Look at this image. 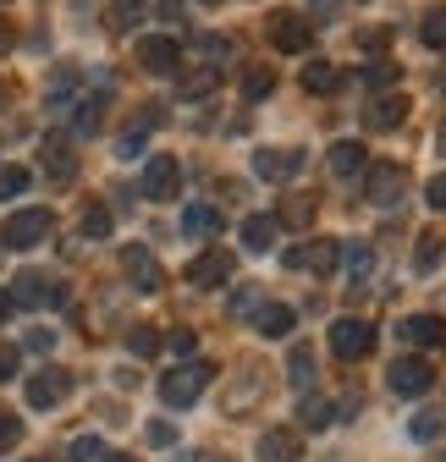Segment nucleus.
I'll return each instance as SVG.
<instances>
[{"mask_svg":"<svg viewBox=\"0 0 446 462\" xmlns=\"http://www.w3.org/2000/svg\"><path fill=\"white\" fill-rule=\"evenodd\" d=\"M99 122H105V94H88V99H78V133L88 138V133H99Z\"/></svg>","mask_w":446,"mask_h":462,"instance_id":"7c9ffc66","label":"nucleus"},{"mask_svg":"<svg viewBox=\"0 0 446 462\" xmlns=\"http://www.w3.org/2000/svg\"><path fill=\"white\" fill-rule=\"evenodd\" d=\"M232 281V254L227 248H204L193 264H188V286H199V292H215V286Z\"/></svg>","mask_w":446,"mask_h":462,"instance_id":"6e6552de","label":"nucleus"},{"mask_svg":"<svg viewBox=\"0 0 446 462\" xmlns=\"http://www.w3.org/2000/svg\"><path fill=\"white\" fill-rule=\"evenodd\" d=\"M160 17H165V23H177V17H182V0H160Z\"/></svg>","mask_w":446,"mask_h":462,"instance_id":"09e8293b","label":"nucleus"},{"mask_svg":"<svg viewBox=\"0 0 446 462\" xmlns=\"http://www.w3.org/2000/svg\"><path fill=\"white\" fill-rule=\"evenodd\" d=\"M270 88H275V72L270 67H248L243 72V99H265Z\"/></svg>","mask_w":446,"mask_h":462,"instance_id":"c9c22d12","label":"nucleus"},{"mask_svg":"<svg viewBox=\"0 0 446 462\" xmlns=\"http://www.w3.org/2000/svg\"><path fill=\"white\" fill-rule=\"evenodd\" d=\"M78 226H83V237H94V243H99V237H110V226H116V220H110V209H105V204H88Z\"/></svg>","mask_w":446,"mask_h":462,"instance_id":"2f4dec72","label":"nucleus"},{"mask_svg":"<svg viewBox=\"0 0 446 462\" xmlns=\"http://www.w3.org/2000/svg\"><path fill=\"white\" fill-rule=\"evenodd\" d=\"M172 440H177L172 424H149V446H172Z\"/></svg>","mask_w":446,"mask_h":462,"instance_id":"49530a36","label":"nucleus"},{"mask_svg":"<svg viewBox=\"0 0 446 462\" xmlns=\"http://www.w3.org/2000/svg\"><path fill=\"white\" fill-rule=\"evenodd\" d=\"M105 462H133V457H110V451H105Z\"/></svg>","mask_w":446,"mask_h":462,"instance_id":"864d4df0","label":"nucleus"},{"mask_svg":"<svg viewBox=\"0 0 446 462\" xmlns=\"http://www.w3.org/2000/svg\"><path fill=\"white\" fill-rule=\"evenodd\" d=\"M275 231H282V220H275V215H248L243 220V248L248 254H270L275 248Z\"/></svg>","mask_w":446,"mask_h":462,"instance_id":"6ab92c4d","label":"nucleus"},{"mask_svg":"<svg viewBox=\"0 0 446 462\" xmlns=\"http://www.w3.org/2000/svg\"><path fill=\"white\" fill-rule=\"evenodd\" d=\"M138 67L154 72V78H172V72L182 67V44H177V39H160V33L144 39V44H138Z\"/></svg>","mask_w":446,"mask_h":462,"instance_id":"f8f14e48","label":"nucleus"},{"mask_svg":"<svg viewBox=\"0 0 446 462\" xmlns=\"http://www.w3.org/2000/svg\"><path fill=\"white\" fill-rule=\"evenodd\" d=\"M209 374H215V364H177L172 374H160V402L165 408H193L209 385Z\"/></svg>","mask_w":446,"mask_h":462,"instance_id":"f257e3e1","label":"nucleus"},{"mask_svg":"<svg viewBox=\"0 0 446 462\" xmlns=\"http://www.w3.org/2000/svg\"><path fill=\"white\" fill-rule=\"evenodd\" d=\"M215 83H220V67L188 72V78H182V99H204V94H215Z\"/></svg>","mask_w":446,"mask_h":462,"instance_id":"473e14b6","label":"nucleus"},{"mask_svg":"<svg viewBox=\"0 0 446 462\" xmlns=\"http://www.w3.org/2000/svg\"><path fill=\"white\" fill-rule=\"evenodd\" d=\"M67 391H72V374L67 369H39V374H28V408H55V402H67Z\"/></svg>","mask_w":446,"mask_h":462,"instance_id":"9b49d317","label":"nucleus"},{"mask_svg":"<svg viewBox=\"0 0 446 462\" xmlns=\"http://www.w3.org/2000/svg\"><path fill=\"white\" fill-rule=\"evenodd\" d=\"M397 72H403L397 61H369V67H364L358 78H364L369 88H392V83H397Z\"/></svg>","mask_w":446,"mask_h":462,"instance_id":"e433bc0d","label":"nucleus"},{"mask_svg":"<svg viewBox=\"0 0 446 462\" xmlns=\"http://www.w3.org/2000/svg\"><path fill=\"white\" fill-rule=\"evenodd\" d=\"M23 440V419H12V413H0V451H12Z\"/></svg>","mask_w":446,"mask_h":462,"instance_id":"79ce46f5","label":"nucleus"},{"mask_svg":"<svg viewBox=\"0 0 446 462\" xmlns=\"http://www.w3.org/2000/svg\"><path fill=\"white\" fill-rule=\"evenodd\" d=\"M270 44L282 50V55H298V50L314 44V28H309L298 12H275V17H270Z\"/></svg>","mask_w":446,"mask_h":462,"instance_id":"9d476101","label":"nucleus"},{"mask_svg":"<svg viewBox=\"0 0 446 462\" xmlns=\"http://www.w3.org/2000/svg\"><path fill=\"white\" fill-rule=\"evenodd\" d=\"M182 231H188V237H215V231H220V209L188 204V209H182Z\"/></svg>","mask_w":446,"mask_h":462,"instance_id":"b1692460","label":"nucleus"},{"mask_svg":"<svg viewBox=\"0 0 446 462\" xmlns=\"http://www.w3.org/2000/svg\"><path fill=\"white\" fill-rule=\"evenodd\" d=\"M424 199H430L435 209H446V171H441V177H430V182H424Z\"/></svg>","mask_w":446,"mask_h":462,"instance_id":"37998d69","label":"nucleus"},{"mask_svg":"<svg viewBox=\"0 0 446 462\" xmlns=\"http://www.w3.org/2000/svg\"><path fill=\"white\" fill-rule=\"evenodd\" d=\"M330 171H337V177H353V171H364V143H353V138L330 143Z\"/></svg>","mask_w":446,"mask_h":462,"instance_id":"393cba45","label":"nucleus"},{"mask_svg":"<svg viewBox=\"0 0 446 462\" xmlns=\"http://www.w3.org/2000/svg\"><path fill=\"white\" fill-rule=\"evenodd\" d=\"M12 309H17V303H12V292H0V325L12 319Z\"/></svg>","mask_w":446,"mask_h":462,"instance_id":"3c124183","label":"nucleus"},{"mask_svg":"<svg viewBox=\"0 0 446 462\" xmlns=\"http://www.w3.org/2000/svg\"><path fill=\"white\" fill-rule=\"evenodd\" d=\"M0 193H6V199L28 193V171H23V165H6V171H0Z\"/></svg>","mask_w":446,"mask_h":462,"instance_id":"a19ab883","label":"nucleus"},{"mask_svg":"<svg viewBox=\"0 0 446 462\" xmlns=\"http://www.w3.org/2000/svg\"><path fill=\"white\" fill-rule=\"evenodd\" d=\"M44 171H50V177H61V182L78 171V154H72V143H67V138H55V133L44 138Z\"/></svg>","mask_w":446,"mask_h":462,"instance_id":"aec40b11","label":"nucleus"},{"mask_svg":"<svg viewBox=\"0 0 446 462\" xmlns=\"http://www.w3.org/2000/svg\"><path fill=\"white\" fill-rule=\"evenodd\" d=\"M199 6H220V0H199Z\"/></svg>","mask_w":446,"mask_h":462,"instance_id":"6e6d98bb","label":"nucleus"},{"mask_svg":"<svg viewBox=\"0 0 446 462\" xmlns=\"http://www.w3.org/2000/svg\"><path fill=\"white\" fill-rule=\"evenodd\" d=\"M441 264V237H419L413 248V270H435Z\"/></svg>","mask_w":446,"mask_h":462,"instance_id":"ea45409f","label":"nucleus"},{"mask_svg":"<svg viewBox=\"0 0 446 462\" xmlns=\"http://www.w3.org/2000/svg\"><path fill=\"white\" fill-rule=\"evenodd\" d=\"M17 364H23V358H17V346H0V380H12Z\"/></svg>","mask_w":446,"mask_h":462,"instance_id":"a18cd8bd","label":"nucleus"},{"mask_svg":"<svg viewBox=\"0 0 446 462\" xmlns=\"http://www.w3.org/2000/svg\"><path fill=\"white\" fill-rule=\"evenodd\" d=\"M12 44H17V33H12V23H6V17H0V55H6Z\"/></svg>","mask_w":446,"mask_h":462,"instance_id":"8fccbe9b","label":"nucleus"},{"mask_svg":"<svg viewBox=\"0 0 446 462\" xmlns=\"http://www.w3.org/2000/svg\"><path fill=\"white\" fill-rule=\"evenodd\" d=\"M342 264H348L353 286H369V275H375V248H369V243H342Z\"/></svg>","mask_w":446,"mask_h":462,"instance_id":"412c9836","label":"nucleus"},{"mask_svg":"<svg viewBox=\"0 0 446 462\" xmlns=\"http://www.w3.org/2000/svg\"><path fill=\"white\" fill-rule=\"evenodd\" d=\"M342 264V243H298L293 254H287V270H309V275H330Z\"/></svg>","mask_w":446,"mask_h":462,"instance_id":"1a4fd4ad","label":"nucleus"},{"mask_svg":"<svg viewBox=\"0 0 446 462\" xmlns=\"http://www.w3.org/2000/svg\"><path fill=\"white\" fill-rule=\"evenodd\" d=\"M110 28H116V33H127V28H138L144 23V0H110Z\"/></svg>","mask_w":446,"mask_h":462,"instance_id":"c85d7f7f","label":"nucleus"},{"mask_svg":"<svg viewBox=\"0 0 446 462\" xmlns=\"http://www.w3.org/2000/svg\"><path fill=\"white\" fill-rule=\"evenodd\" d=\"M419 39H424L430 50H446V6L424 12V23H419Z\"/></svg>","mask_w":446,"mask_h":462,"instance_id":"72a5a7b5","label":"nucleus"},{"mask_svg":"<svg viewBox=\"0 0 446 462\" xmlns=\"http://www.w3.org/2000/svg\"><path fill=\"white\" fill-rule=\"evenodd\" d=\"M259 462H303V440L293 430H265L259 435Z\"/></svg>","mask_w":446,"mask_h":462,"instance_id":"f3484780","label":"nucleus"},{"mask_svg":"<svg viewBox=\"0 0 446 462\" xmlns=\"http://www.w3.org/2000/svg\"><path fill=\"white\" fill-rule=\"evenodd\" d=\"M50 231H55V215L50 209H12L6 226H0V243L23 254V248H39Z\"/></svg>","mask_w":446,"mask_h":462,"instance_id":"f03ea898","label":"nucleus"},{"mask_svg":"<svg viewBox=\"0 0 446 462\" xmlns=\"http://www.w3.org/2000/svg\"><path fill=\"white\" fill-rule=\"evenodd\" d=\"M254 330L270 336V341H282V336L298 330V314H293L287 303H259V309H254Z\"/></svg>","mask_w":446,"mask_h":462,"instance_id":"dca6fc26","label":"nucleus"},{"mask_svg":"<svg viewBox=\"0 0 446 462\" xmlns=\"http://www.w3.org/2000/svg\"><path fill=\"white\" fill-rule=\"evenodd\" d=\"M430 385H435V369L424 358H397L392 364V391L397 396H424Z\"/></svg>","mask_w":446,"mask_h":462,"instance_id":"2eb2a0df","label":"nucleus"},{"mask_svg":"<svg viewBox=\"0 0 446 462\" xmlns=\"http://www.w3.org/2000/svg\"><path fill=\"white\" fill-rule=\"evenodd\" d=\"M314 12H320V17H330V12H337V0H314Z\"/></svg>","mask_w":446,"mask_h":462,"instance_id":"603ef678","label":"nucleus"},{"mask_svg":"<svg viewBox=\"0 0 446 462\" xmlns=\"http://www.w3.org/2000/svg\"><path fill=\"white\" fill-rule=\"evenodd\" d=\"M287 374H293V385H298V391L309 396V385H314V353H309L303 341L293 346V358H287Z\"/></svg>","mask_w":446,"mask_h":462,"instance_id":"cd10ccee","label":"nucleus"},{"mask_svg":"<svg viewBox=\"0 0 446 462\" xmlns=\"http://www.w3.org/2000/svg\"><path fill=\"white\" fill-rule=\"evenodd\" d=\"M193 346H199V336H193V330H177V336H172V353L193 358Z\"/></svg>","mask_w":446,"mask_h":462,"instance_id":"c03bdc74","label":"nucleus"},{"mask_svg":"<svg viewBox=\"0 0 446 462\" xmlns=\"http://www.w3.org/2000/svg\"><path fill=\"white\" fill-rule=\"evenodd\" d=\"M12 303L17 309H61L67 303V286L55 281V275H44V270H23L12 281Z\"/></svg>","mask_w":446,"mask_h":462,"instance_id":"7ed1b4c3","label":"nucleus"},{"mask_svg":"<svg viewBox=\"0 0 446 462\" xmlns=\"http://www.w3.org/2000/svg\"><path fill=\"white\" fill-rule=\"evenodd\" d=\"M177 188H182V165L172 154H149V165H144V199L165 204V199H177Z\"/></svg>","mask_w":446,"mask_h":462,"instance_id":"0eeeda50","label":"nucleus"},{"mask_svg":"<svg viewBox=\"0 0 446 462\" xmlns=\"http://www.w3.org/2000/svg\"><path fill=\"white\" fill-rule=\"evenodd\" d=\"M199 55H204V61H232V39H220V33H209V39H199Z\"/></svg>","mask_w":446,"mask_h":462,"instance_id":"58836bf2","label":"nucleus"},{"mask_svg":"<svg viewBox=\"0 0 446 462\" xmlns=\"http://www.w3.org/2000/svg\"><path fill=\"white\" fill-rule=\"evenodd\" d=\"M403 193H408V171L403 165H392V160H386V165H369V182H364V199L380 209H392V204H403Z\"/></svg>","mask_w":446,"mask_h":462,"instance_id":"39448f33","label":"nucleus"},{"mask_svg":"<svg viewBox=\"0 0 446 462\" xmlns=\"http://www.w3.org/2000/svg\"><path fill=\"white\" fill-rule=\"evenodd\" d=\"M441 154H446V127H441Z\"/></svg>","mask_w":446,"mask_h":462,"instance_id":"5fc2aeb1","label":"nucleus"},{"mask_svg":"<svg viewBox=\"0 0 446 462\" xmlns=\"http://www.w3.org/2000/svg\"><path fill=\"white\" fill-rule=\"evenodd\" d=\"M303 88H309V94H337V88H342V67H337V61L303 67Z\"/></svg>","mask_w":446,"mask_h":462,"instance_id":"5701e85b","label":"nucleus"},{"mask_svg":"<svg viewBox=\"0 0 446 462\" xmlns=\"http://www.w3.org/2000/svg\"><path fill=\"white\" fill-rule=\"evenodd\" d=\"M330 353H337L342 364L369 358V353H375V330H369L364 319H337V325H330Z\"/></svg>","mask_w":446,"mask_h":462,"instance_id":"20e7f679","label":"nucleus"},{"mask_svg":"<svg viewBox=\"0 0 446 462\" xmlns=\"http://www.w3.org/2000/svg\"><path fill=\"white\" fill-rule=\"evenodd\" d=\"M160 341H165V336H160L154 325H133V330H127V346H133L138 358H154V353H160Z\"/></svg>","mask_w":446,"mask_h":462,"instance_id":"f704fd0d","label":"nucleus"},{"mask_svg":"<svg viewBox=\"0 0 446 462\" xmlns=\"http://www.w3.org/2000/svg\"><path fill=\"white\" fill-rule=\"evenodd\" d=\"M441 462H446V457H441Z\"/></svg>","mask_w":446,"mask_h":462,"instance_id":"4d7b16f0","label":"nucleus"},{"mask_svg":"<svg viewBox=\"0 0 446 462\" xmlns=\"http://www.w3.org/2000/svg\"><path fill=\"white\" fill-rule=\"evenodd\" d=\"M298 419H303V430H325L330 419H337V402H325V396H303V408H298Z\"/></svg>","mask_w":446,"mask_h":462,"instance_id":"bb28decb","label":"nucleus"},{"mask_svg":"<svg viewBox=\"0 0 446 462\" xmlns=\"http://www.w3.org/2000/svg\"><path fill=\"white\" fill-rule=\"evenodd\" d=\"M403 336H408L413 346H441V341H446V325H441L435 314H413V319H403Z\"/></svg>","mask_w":446,"mask_h":462,"instance_id":"4be33fe9","label":"nucleus"},{"mask_svg":"<svg viewBox=\"0 0 446 462\" xmlns=\"http://www.w3.org/2000/svg\"><path fill=\"white\" fill-rule=\"evenodd\" d=\"M72 462H105V440L99 435H78L72 440Z\"/></svg>","mask_w":446,"mask_h":462,"instance_id":"4c0bfd02","label":"nucleus"},{"mask_svg":"<svg viewBox=\"0 0 446 462\" xmlns=\"http://www.w3.org/2000/svg\"><path fill=\"white\" fill-rule=\"evenodd\" d=\"M314 209H320V204H314V193H298V199H287V204H282V215H275V220H282V226H309V220H314Z\"/></svg>","mask_w":446,"mask_h":462,"instance_id":"c756f323","label":"nucleus"},{"mask_svg":"<svg viewBox=\"0 0 446 462\" xmlns=\"http://www.w3.org/2000/svg\"><path fill=\"white\" fill-rule=\"evenodd\" d=\"M149 127H160V105H144V116H138V122L122 133L116 154H122V160H138V154H144V143H149Z\"/></svg>","mask_w":446,"mask_h":462,"instance_id":"a211bd4d","label":"nucleus"},{"mask_svg":"<svg viewBox=\"0 0 446 462\" xmlns=\"http://www.w3.org/2000/svg\"><path fill=\"white\" fill-rule=\"evenodd\" d=\"M408 435H413V440H441V435H446V413H441V408H419V413L408 419Z\"/></svg>","mask_w":446,"mask_h":462,"instance_id":"a878e982","label":"nucleus"},{"mask_svg":"<svg viewBox=\"0 0 446 462\" xmlns=\"http://www.w3.org/2000/svg\"><path fill=\"white\" fill-rule=\"evenodd\" d=\"M122 270H127V281H133V292H160V286H165V270H160V259H154L144 243H127V248H122Z\"/></svg>","mask_w":446,"mask_h":462,"instance_id":"423d86ee","label":"nucleus"},{"mask_svg":"<svg viewBox=\"0 0 446 462\" xmlns=\"http://www.w3.org/2000/svg\"><path fill=\"white\" fill-rule=\"evenodd\" d=\"M254 171H259L265 182H293L298 171H303V149H259Z\"/></svg>","mask_w":446,"mask_h":462,"instance_id":"ddd939ff","label":"nucleus"},{"mask_svg":"<svg viewBox=\"0 0 446 462\" xmlns=\"http://www.w3.org/2000/svg\"><path fill=\"white\" fill-rule=\"evenodd\" d=\"M408 122V99L403 94H380V99H369V110H364V127L369 133H397Z\"/></svg>","mask_w":446,"mask_h":462,"instance_id":"4468645a","label":"nucleus"},{"mask_svg":"<svg viewBox=\"0 0 446 462\" xmlns=\"http://www.w3.org/2000/svg\"><path fill=\"white\" fill-rule=\"evenodd\" d=\"M28 346H33V353H50V346H55V330H33Z\"/></svg>","mask_w":446,"mask_h":462,"instance_id":"de8ad7c7","label":"nucleus"}]
</instances>
